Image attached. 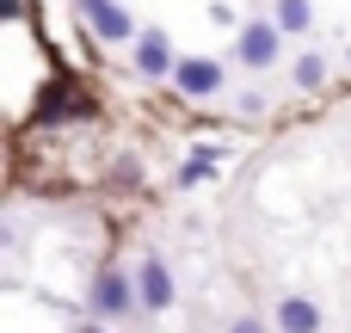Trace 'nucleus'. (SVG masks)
I'll return each mask as SVG.
<instances>
[{
	"instance_id": "nucleus-2",
	"label": "nucleus",
	"mask_w": 351,
	"mask_h": 333,
	"mask_svg": "<svg viewBox=\"0 0 351 333\" xmlns=\"http://www.w3.org/2000/svg\"><path fill=\"white\" fill-rule=\"evenodd\" d=\"M278 56H284V31L271 19H247L241 37H234V62L247 74H265V68H278Z\"/></svg>"
},
{
	"instance_id": "nucleus-5",
	"label": "nucleus",
	"mask_w": 351,
	"mask_h": 333,
	"mask_svg": "<svg viewBox=\"0 0 351 333\" xmlns=\"http://www.w3.org/2000/svg\"><path fill=\"white\" fill-rule=\"evenodd\" d=\"M222 62H210V56H179V68H173V93L179 99H216L222 93Z\"/></svg>"
},
{
	"instance_id": "nucleus-8",
	"label": "nucleus",
	"mask_w": 351,
	"mask_h": 333,
	"mask_svg": "<svg viewBox=\"0 0 351 333\" xmlns=\"http://www.w3.org/2000/svg\"><path fill=\"white\" fill-rule=\"evenodd\" d=\"M271 25H278L284 37H302V31L315 25V0H271Z\"/></svg>"
},
{
	"instance_id": "nucleus-7",
	"label": "nucleus",
	"mask_w": 351,
	"mask_h": 333,
	"mask_svg": "<svg viewBox=\"0 0 351 333\" xmlns=\"http://www.w3.org/2000/svg\"><path fill=\"white\" fill-rule=\"evenodd\" d=\"M271 328H278V333H321V328H327V315H321V303H315V297L290 290V297H278Z\"/></svg>"
},
{
	"instance_id": "nucleus-10",
	"label": "nucleus",
	"mask_w": 351,
	"mask_h": 333,
	"mask_svg": "<svg viewBox=\"0 0 351 333\" xmlns=\"http://www.w3.org/2000/svg\"><path fill=\"white\" fill-rule=\"evenodd\" d=\"M296 87L302 93H321L327 87V56H296Z\"/></svg>"
},
{
	"instance_id": "nucleus-12",
	"label": "nucleus",
	"mask_w": 351,
	"mask_h": 333,
	"mask_svg": "<svg viewBox=\"0 0 351 333\" xmlns=\"http://www.w3.org/2000/svg\"><path fill=\"white\" fill-rule=\"evenodd\" d=\"M74 333H105V321H80V328H74Z\"/></svg>"
},
{
	"instance_id": "nucleus-6",
	"label": "nucleus",
	"mask_w": 351,
	"mask_h": 333,
	"mask_svg": "<svg viewBox=\"0 0 351 333\" xmlns=\"http://www.w3.org/2000/svg\"><path fill=\"white\" fill-rule=\"evenodd\" d=\"M130 62H136V74H148V80H173V68H179V56H173V37H167L160 25H148V31L136 37Z\"/></svg>"
},
{
	"instance_id": "nucleus-9",
	"label": "nucleus",
	"mask_w": 351,
	"mask_h": 333,
	"mask_svg": "<svg viewBox=\"0 0 351 333\" xmlns=\"http://www.w3.org/2000/svg\"><path fill=\"white\" fill-rule=\"evenodd\" d=\"M216 167H222V148H191V154L179 161V185H185V192H191V185H204Z\"/></svg>"
},
{
	"instance_id": "nucleus-4",
	"label": "nucleus",
	"mask_w": 351,
	"mask_h": 333,
	"mask_svg": "<svg viewBox=\"0 0 351 333\" xmlns=\"http://www.w3.org/2000/svg\"><path fill=\"white\" fill-rule=\"evenodd\" d=\"M74 12L99 31V43H130V49H136V37H142V31H136V19H130L117 0H74Z\"/></svg>"
},
{
	"instance_id": "nucleus-1",
	"label": "nucleus",
	"mask_w": 351,
	"mask_h": 333,
	"mask_svg": "<svg viewBox=\"0 0 351 333\" xmlns=\"http://www.w3.org/2000/svg\"><path fill=\"white\" fill-rule=\"evenodd\" d=\"M86 315L93 321H130V315H142V297H136V272H99L93 278V290H86Z\"/></svg>"
},
{
	"instance_id": "nucleus-11",
	"label": "nucleus",
	"mask_w": 351,
	"mask_h": 333,
	"mask_svg": "<svg viewBox=\"0 0 351 333\" xmlns=\"http://www.w3.org/2000/svg\"><path fill=\"white\" fill-rule=\"evenodd\" d=\"M228 333H271V328H265L259 315H234V321H228Z\"/></svg>"
},
{
	"instance_id": "nucleus-3",
	"label": "nucleus",
	"mask_w": 351,
	"mask_h": 333,
	"mask_svg": "<svg viewBox=\"0 0 351 333\" xmlns=\"http://www.w3.org/2000/svg\"><path fill=\"white\" fill-rule=\"evenodd\" d=\"M136 297H142V315H167L179 303V284H173V266L160 253H142L136 260Z\"/></svg>"
}]
</instances>
